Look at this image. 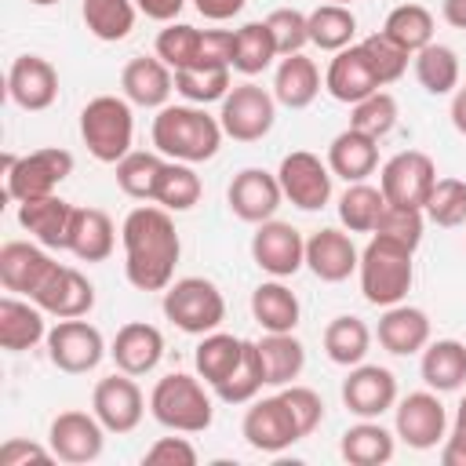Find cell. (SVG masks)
<instances>
[{
    "instance_id": "cell-38",
    "label": "cell",
    "mask_w": 466,
    "mask_h": 466,
    "mask_svg": "<svg viewBox=\"0 0 466 466\" xmlns=\"http://www.w3.org/2000/svg\"><path fill=\"white\" fill-rule=\"evenodd\" d=\"M273 58H280L277 40L262 22H244L240 29H233V69L244 76H258L273 66Z\"/></svg>"
},
{
    "instance_id": "cell-4",
    "label": "cell",
    "mask_w": 466,
    "mask_h": 466,
    "mask_svg": "<svg viewBox=\"0 0 466 466\" xmlns=\"http://www.w3.org/2000/svg\"><path fill=\"white\" fill-rule=\"evenodd\" d=\"M149 415L171 433H204L215 419V408H211V397H208L200 375L171 371V375L157 379V386L149 393Z\"/></svg>"
},
{
    "instance_id": "cell-50",
    "label": "cell",
    "mask_w": 466,
    "mask_h": 466,
    "mask_svg": "<svg viewBox=\"0 0 466 466\" xmlns=\"http://www.w3.org/2000/svg\"><path fill=\"white\" fill-rule=\"evenodd\" d=\"M422 211H426L430 222H437L444 229L466 226V182L462 178H437Z\"/></svg>"
},
{
    "instance_id": "cell-8",
    "label": "cell",
    "mask_w": 466,
    "mask_h": 466,
    "mask_svg": "<svg viewBox=\"0 0 466 466\" xmlns=\"http://www.w3.org/2000/svg\"><path fill=\"white\" fill-rule=\"evenodd\" d=\"M273 120H277V98L273 91L244 80V84H233L229 95L222 98V109H218V124L222 131L233 138V142H258L273 131Z\"/></svg>"
},
{
    "instance_id": "cell-30",
    "label": "cell",
    "mask_w": 466,
    "mask_h": 466,
    "mask_svg": "<svg viewBox=\"0 0 466 466\" xmlns=\"http://www.w3.org/2000/svg\"><path fill=\"white\" fill-rule=\"evenodd\" d=\"M116 248V226L102 208H76L69 229V255L80 262H106Z\"/></svg>"
},
{
    "instance_id": "cell-43",
    "label": "cell",
    "mask_w": 466,
    "mask_h": 466,
    "mask_svg": "<svg viewBox=\"0 0 466 466\" xmlns=\"http://www.w3.org/2000/svg\"><path fill=\"white\" fill-rule=\"evenodd\" d=\"M204 186H200V175L193 171V164H182V160H167L164 171H160V182H157V193H153V204L167 208L171 215L178 211H189L197 208Z\"/></svg>"
},
{
    "instance_id": "cell-22",
    "label": "cell",
    "mask_w": 466,
    "mask_h": 466,
    "mask_svg": "<svg viewBox=\"0 0 466 466\" xmlns=\"http://www.w3.org/2000/svg\"><path fill=\"white\" fill-rule=\"evenodd\" d=\"M73 215L76 208L69 200H62L58 193L51 197H33L18 204V226L44 244L47 251H66L69 248V229H73Z\"/></svg>"
},
{
    "instance_id": "cell-34",
    "label": "cell",
    "mask_w": 466,
    "mask_h": 466,
    "mask_svg": "<svg viewBox=\"0 0 466 466\" xmlns=\"http://www.w3.org/2000/svg\"><path fill=\"white\" fill-rule=\"evenodd\" d=\"M339 451L353 466H382L397 451V433H390L379 419H360L342 433Z\"/></svg>"
},
{
    "instance_id": "cell-18",
    "label": "cell",
    "mask_w": 466,
    "mask_h": 466,
    "mask_svg": "<svg viewBox=\"0 0 466 466\" xmlns=\"http://www.w3.org/2000/svg\"><path fill=\"white\" fill-rule=\"evenodd\" d=\"M280 200H284L280 178L273 171H266V167H244V171H237L233 182H229V189H226L229 211L240 222H251V226L273 218L277 208H280Z\"/></svg>"
},
{
    "instance_id": "cell-48",
    "label": "cell",
    "mask_w": 466,
    "mask_h": 466,
    "mask_svg": "<svg viewBox=\"0 0 466 466\" xmlns=\"http://www.w3.org/2000/svg\"><path fill=\"white\" fill-rule=\"evenodd\" d=\"M200 40H204V29L189 25V22H167L160 33H157V58L167 62L171 69H189L200 62Z\"/></svg>"
},
{
    "instance_id": "cell-49",
    "label": "cell",
    "mask_w": 466,
    "mask_h": 466,
    "mask_svg": "<svg viewBox=\"0 0 466 466\" xmlns=\"http://www.w3.org/2000/svg\"><path fill=\"white\" fill-rule=\"evenodd\" d=\"M397 116H400V109H397V98L390 91H375V95L350 106V127H357L371 138H386L397 127Z\"/></svg>"
},
{
    "instance_id": "cell-60",
    "label": "cell",
    "mask_w": 466,
    "mask_h": 466,
    "mask_svg": "<svg viewBox=\"0 0 466 466\" xmlns=\"http://www.w3.org/2000/svg\"><path fill=\"white\" fill-rule=\"evenodd\" d=\"M441 15L451 29H466V0H441Z\"/></svg>"
},
{
    "instance_id": "cell-63",
    "label": "cell",
    "mask_w": 466,
    "mask_h": 466,
    "mask_svg": "<svg viewBox=\"0 0 466 466\" xmlns=\"http://www.w3.org/2000/svg\"><path fill=\"white\" fill-rule=\"evenodd\" d=\"M324 4H346V7H350V4H353V0H324Z\"/></svg>"
},
{
    "instance_id": "cell-20",
    "label": "cell",
    "mask_w": 466,
    "mask_h": 466,
    "mask_svg": "<svg viewBox=\"0 0 466 466\" xmlns=\"http://www.w3.org/2000/svg\"><path fill=\"white\" fill-rule=\"evenodd\" d=\"M7 95L25 113L51 109L58 98V69L40 55H18L7 69Z\"/></svg>"
},
{
    "instance_id": "cell-6",
    "label": "cell",
    "mask_w": 466,
    "mask_h": 466,
    "mask_svg": "<svg viewBox=\"0 0 466 466\" xmlns=\"http://www.w3.org/2000/svg\"><path fill=\"white\" fill-rule=\"evenodd\" d=\"M160 309L186 335L218 331V324L226 320V299H222L218 284L208 280V277H178V280H171L164 288Z\"/></svg>"
},
{
    "instance_id": "cell-61",
    "label": "cell",
    "mask_w": 466,
    "mask_h": 466,
    "mask_svg": "<svg viewBox=\"0 0 466 466\" xmlns=\"http://www.w3.org/2000/svg\"><path fill=\"white\" fill-rule=\"evenodd\" d=\"M451 127L459 135H466V87H455L451 91Z\"/></svg>"
},
{
    "instance_id": "cell-51",
    "label": "cell",
    "mask_w": 466,
    "mask_h": 466,
    "mask_svg": "<svg viewBox=\"0 0 466 466\" xmlns=\"http://www.w3.org/2000/svg\"><path fill=\"white\" fill-rule=\"evenodd\" d=\"M360 47H364V55H368V62H371V69H375V76H379L382 87L393 84V80H400L404 69H408V58H415V55H408L397 40H390L382 29L371 33V36H364Z\"/></svg>"
},
{
    "instance_id": "cell-55",
    "label": "cell",
    "mask_w": 466,
    "mask_h": 466,
    "mask_svg": "<svg viewBox=\"0 0 466 466\" xmlns=\"http://www.w3.org/2000/svg\"><path fill=\"white\" fill-rule=\"evenodd\" d=\"M146 466H197V448L186 437H160L142 455Z\"/></svg>"
},
{
    "instance_id": "cell-23",
    "label": "cell",
    "mask_w": 466,
    "mask_h": 466,
    "mask_svg": "<svg viewBox=\"0 0 466 466\" xmlns=\"http://www.w3.org/2000/svg\"><path fill=\"white\" fill-rule=\"evenodd\" d=\"M379 87H382V84H379V76H375V69H371V62H368V55H364L360 44H350V47L335 51V58L328 62L324 91H328L335 102L353 106V102L375 95Z\"/></svg>"
},
{
    "instance_id": "cell-17",
    "label": "cell",
    "mask_w": 466,
    "mask_h": 466,
    "mask_svg": "<svg viewBox=\"0 0 466 466\" xmlns=\"http://www.w3.org/2000/svg\"><path fill=\"white\" fill-rule=\"evenodd\" d=\"M342 404L357 419H379L397 404V379L382 364H353L342 379Z\"/></svg>"
},
{
    "instance_id": "cell-40",
    "label": "cell",
    "mask_w": 466,
    "mask_h": 466,
    "mask_svg": "<svg viewBox=\"0 0 466 466\" xmlns=\"http://www.w3.org/2000/svg\"><path fill=\"white\" fill-rule=\"evenodd\" d=\"M167 157L164 153H149V149H131L124 160H116V186L124 197L131 200H153L157 193V182H160V171H164Z\"/></svg>"
},
{
    "instance_id": "cell-54",
    "label": "cell",
    "mask_w": 466,
    "mask_h": 466,
    "mask_svg": "<svg viewBox=\"0 0 466 466\" xmlns=\"http://www.w3.org/2000/svg\"><path fill=\"white\" fill-rule=\"evenodd\" d=\"M280 397H284V404L291 408V415H295V422H299L302 437H309V433L324 422V400H320V393H317V390L288 382V386H280Z\"/></svg>"
},
{
    "instance_id": "cell-57",
    "label": "cell",
    "mask_w": 466,
    "mask_h": 466,
    "mask_svg": "<svg viewBox=\"0 0 466 466\" xmlns=\"http://www.w3.org/2000/svg\"><path fill=\"white\" fill-rule=\"evenodd\" d=\"M441 462L444 466H466V393L455 408V422H451V433L444 437L441 444Z\"/></svg>"
},
{
    "instance_id": "cell-58",
    "label": "cell",
    "mask_w": 466,
    "mask_h": 466,
    "mask_svg": "<svg viewBox=\"0 0 466 466\" xmlns=\"http://www.w3.org/2000/svg\"><path fill=\"white\" fill-rule=\"evenodd\" d=\"M135 7H138V15H146V18L167 25V22L178 18V11L186 7V0H135Z\"/></svg>"
},
{
    "instance_id": "cell-12",
    "label": "cell",
    "mask_w": 466,
    "mask_h": 466,
    "mask_svg": "<svg viewBox=\"0 0 466 466\" xmlns=\"http://www.w3.org/2000/svg\"><path fill=\"white\" fill-rule=\"evenodd\" d=\"M240 433H244L248 448H255L262 455H280L284 448L302 441V430H299V422H295V415L280 393L255 397L240 419Z\"/></svg>"
},
{
    "instance_id": "cell-19",
    "label": "cell",
    "mask_w": 466,
    "mask_h": 466,
    "mask_svg": "<svg viewBox=\"0 0 466 466\" xmlns=\"http://www.w3.org/2000/svg\"><path fill=\"white\" fill-rule=\"evenodd\" d=\"M33 302L47 313V317H87L95 309V284L73 269V266H62L55 262V269L47 273V280L33 291Z\"/></svg>"
},
{
    "instance_id": "cell-13",
    "label": "cell",
    "mask_w": 466,
    "mask_h": 466,
    "mask_svg": "<svg viewBox=\"0 0 466 466\" xmlns=\"http://www.w3.org/2000/svg\"><path fill=\"white\" fill-rule=\"evenodd\" d=\"M106 426L98 422L95 411H58L47 426V444L55 451L58 462H69V466H87L102 455L106 448Z\"/></svg>"
},
{
    "instance_id": "cell-59",
    "label": "cell",
    "mask_w": 466,
    "mask_h": 466,
    "mask_svg": "<svg viewBox=\"0 0 466 466\" xmlns=\"http://www.w3.org/2000/svg\"><path fill=\"white\" fill-rule=\"evenodd\" d=\"M248 0H193V7L208 18V22H229L233 15L244 11Z\"/></svg>"
},
{
    "instance_id": "cell-11",
    "label": "cell",
    "mask_w": 466,
    "mask_h": 466,
    "mask_svg": "<svg viewBox=\"0 0 466 466\" xmlns=\"http://www.w3.org/2000/svg\"><path fill=\"white\" fill-rule=\"evenodd\" d=\"M106 339L95 324H87L84 317H66L55 328H47V357L58 371L66 375H87L102 364L106 357Z\"/></svg>"
},
{
    "instance_id": "cell-26",
    "label": "cell",
    "mask_w": 466,
    "mask_h": 466,
    "mask_svg": "<svg viewBox=\"0 0 466 466\" xmlns=\"http://www.w3.org/2000/svg\"><path fill=\"white\" fill-rule=\"evenodd\" d=\"M109 357L116 364V371H127V375H149L160 357H164V335L157 324H146V320H127L116 335H113V346H109Z\"/></svg>"
},
{
    "instance_id": "cell-37",
    "label": "cell",
    "mask_w": 466,
    "mask_h": 466,
    "mask_svg": "<svg viewBox=\"0 0 466 466\" xmlns=\"http://www.w3.org/2000/svg\"><path fill=\"white\" fill-rule=\"evenodd\" d=\"M320 342H324V353H328L331 364L353 368V364H360V360L368 357V350H371V328H368L360 317L342 313V317L328 320Z\"/></svg>"
},
{
    "instance_id": "cell-14",
    "label": "cell",
    "mask_w": 466,
    "mask_h": 466,
    "mask_svg": "<svg viewBox=\"0 0 466 466\" xmlns=\"http://www.w3.org/2000/svg\"><path fill=\"white\" fill-rule=\"evenodd\" d=\"M277 178H280L284 200H291L299 211H320L331 200V178L335 175H331L328 160H320L309 149L288 153L277 167Z\"/></svg>"
},
{
    "instance_id": "cell-31",
    "label": "cell",
    "mask_w": 466,
    "mask_h": 466,
    "mask_svg": "<svg viewBox=\"0 0 466 466\" xmlns=\"http://www.w3.org/2000/svg\"><path fill=\"white\" fill-rule=\"evenodd\" d=\"M419 375L430 390L437 393H455L466 386V342L459 339H437L426 342L422 360H419Z\"/></svg>"
},
{
    "instance_id": "cell-27",
    "label": "cell",
    "mask_w": 466,
    "mask_h": 466,
    "mask_svg": "<svg viewBox=\"0 0 466 466\" xmlns=\"http://www.w3.org/2000/svg\"><path fill=\"white\" fill-rule=\"evenodd\" d=\"M375 339H379V346H382L386 353H393V357L422 353L426 342H430V317H426V309L408 306V302L386 306V313L379 317Z\"/></svg>"
},
{
    "instance_id": "cell-56",
    "label": "cell",
    "mask_w": 466,
    "mask_h": 466,
    "mask_svg": "<svg viewBox=\"0 0 466 466\" xmlns=\"http://www.w3.org/2000/svg\"><path fill=\"white\" fill-rule=\"evenodd\" d=\"M25 462H55L51 444L44 448V444H33L22 437H7L0 448V466H25Z\"/></svg>"
},
{
    "instance_id": "cell-28",
    "label": "cell",
    "mask_w": 466,
    "mask_h": 466,
    "mask_svg": "<svg viewBox=\"0 0 466 466\" xmlns=\"http://www.w3.org/2000/svg\"><path fill=\"white\" fill-rule=\"evenodd\" d=\"M47 313L33 299L4 295L0 299V346L7 353H25L36 342H47Z\"/></svg>"
},
{
    "instance_id": "cell-24",
    "label": "cell",
    "mask_w": 466,
    "mask_h": 466,
    "mask_svg": "<svg viewBox=\"0 0 466 466\" xmlns=\"http://www.w3.org/2000/svg\"><path fill=\"white\" fill-rule=\"evenodd\" d=\"M51 269H55V258L36 240H7L0 248V284L15 295L33 299V291L47 280Z\"/></svg>"
},
{
    "instance_id": "cell-32",
    "label": "cell",
    "mask_w": 466,
    "mask_h": 466,
    "mask_svg": "<svg viewBox=\"0 0 466 466\" xmlns=\"http://www.w3.org/2000/svg\"><path fill=\"white\" fill-rule=\"evenodd\" d=\"M317 95H320V69H317V62L306 58L302 51L299 55H284L277 62V73H273V98H277V106L306 109Z\"/></svg>"
},
{
    "instance_id": "cell-44",
    "label": "cell",
    "mask_w": 466,
    "mask_h": 466,
    "mask_svg": "<svg viewBox=\"0 0 466 466\" xmlns=\"http://www.w3.org/2000/svg\"><path fill=\"white\" fill-rule=\"evenodd\" d=\"M266 386V371H262V357H258V342L244 339V357L240 364L215 386L222 404H251Z\"/></svg>"
},
{
    "instance_id": "cell-47",
    "label": "cell",
    "mask_w": 466,
    "mask_h": 466,
    "mask_svg": "<svg viewBox=\"0 0 466 466\" xmlns=\"http://www.w3.org/2000/svg\"><path fill=\"white\" fill-rule=\"evenodd\" d=\"M229 66H189V69H175V91L193 102V106H208V102H222L229 95Z\"/></svg>"
},
{
    "instance_id": "cell-42",
    "label": "cell",
    "mask_w": 466,
    "mask_h": 466,
    "mask_svg": "<svg viewBox=\"0 0 466 466\" xmlns=\"http://www.w3.org/2000/svg\"><path fill=\"white\" fill-rule=\"evenodd\" d=\"M386 208V197L379 186L368 182H346L342 197H339V222L350 233H375L379 215Z\"/></svg>"
},
{
    "instance_id": "cell-36",
    "label": "cell",
    "mask_w": 466,
    "mask_h": 466,
    "mask_svg": "<svg viewBox=\"0 0 466 466\" xmlns=\"http://www.w3.org/2000/svg\"><path fill=\"white\" fill-rule=\"evenodd\" d=\"M244 357V339L240 335H229V331H208L200 335L197 350H193V368L197 375L215 390Z\"/></svg>"
},
{
    "instance_id": "cell-41",
    "label": "cell",
    "mask_w": 466,
    "mask_h": 466,
    "mask_svg": "<svg viewBox=\"0 0 466 466\" xmlns=\"http://www.w3.org/2000/svg\"><path fill=\"white\" fill-rule=\"evenodd\" d=\"M135 15H138L135 0H84L80 4V18H84L87 33L106 44L124 40L135 29Z\"/></svg>"
},
{
    "instance_id": "cell-3",
    "label": "cell",
    "mask_w": 466,
    "mask_h": 466,
    "mask_svg": "<svg viewBox=\"0 0 466 466\" xmlns=\"http://www.w3.org/2000/svg\"><path fill=\"white\" fill-rule=\"evenodd\" d=\"M357 277H360L364 302L382 306V309L397 306V302H404V295L411 291V280H415V248H408L393 237L371 233V240L360 251Z\"/></svg>"
},
{
    "instance_id": "cell-9",
    "label": "cell",
    "mask_w": 466,
    "mask_h": 466,
    "mask_svg": "<svg viewBox=\"0 0 466 466\" xmlns=\"http://www.w3.org/2000/svg\"><path fill=\"white\" fill-rule=\"evenodd\" d=\"M433 186H437V164L422 149H400L379 171V189H382L386 204L426 208Z\"/></svg>"
},
{
    "instance_id": "cell-33",
    "label": "cell",
    "mask_w": 466,
    "mask_h": 466,
    "mask_svg": "<svg viewBox=\"0 0 466 466\" xmlns=\"http://www.w3.org/2000/svg\"><path fill=\"white\" fill-rule=\"evenodd\" d=\"M251 317L262 331H295L302 306H299L295 291L288 284H280V277H273L251 291Z\"/></svg>"
},
{
    "instance_id": "cell-16",
    "label": "cell",
    "mask_w": 466,
    "mask_h": 466,
    "mask_svg": "<svg viewBox=\"0 0 466 466\" xmlns=\"http://www.w3.org/2000/svg\"><path fill=\"white\" fill-rule=\"evenodd\" d=\"M91 411L98 415V422L109 433H131V430H138V422L146 415V397H142L135 375L113 371V375L98 379L95 382V393H91Z\"/></svg>"
},
{
    "instance_id": "cell-52",
    "label": "cell",
    "mask_w": 466,
    "mask_h": 466,
    "mask_svg": "<svg viewBox=\"0 0 466 466\" xmlns=\"http://www.w3.org/2000/svg\"><path fill=\"white\" fill-rule=\"evenodd\" d=\"M266 25H269V33H273V40H277L280 58H284V55H299V51L309 44V22H306V15L295 11V7H277V11H269V15H266Z\"/></svg>"
},
{
    "instance_id": "cell-21",
    "label": "cell",
    "mask_w": 466,
    "mask_h": 466,
    "mask_svg": "<svg viewBox=\"0 0 466 466\" xmlns=\"http://www.w3.org/2000/svg\"><path fill=\"white\" fill-rule=\"evenodd\" d=\"M360 251L350 240V229L324 226L306 237V269L324 284H342L350 273H357Z\"/></svg>"
},
{
    "instance_id": "cell-53",
    "label": "cell",
    "mask_w": 466,
    "mask_h": 466,
    "mask_svg": "<svg viewBox=\"0 0 466 466\" xmlns=\"http://www.w3.org/2000/svg\"><path fill=\"white\" fill-rule=\"evenodd\" d=\"M422 226H426V211H422V208L386 204L382 215H379L375 233L393 237V240H400V244H408V248H419V244H422Z\"/></svg>"
},
{
    "instance_id": "cell-15",
    "label": "cell",
    "mask_w": 466,
    "mask_h": 466,
    "mask_svg": "<svg viewBox=\"0 0 466 466\" xmlns=\"http://www.w3.org/2000/svg\"><path fill=\"white\" fill-rule=\"evenodd\" d=\"M251 258L269 277H295L306 266V237L280 218H266L251 233Z\"/></svg>"
},
{
    "instance_id": "cell-7",
    "label": "cell",
    "mask_w": 466,
    "mask_h": 466,
    "mask_svg": "<svg viewBox=\"0 0 466 466\" xmlns=\"http://www.w3.org/2000/svg\"><path fill=\"white\" fill-rule=\"evenodd\" d=\"M0 167H4V182H7L4 186L7 200L22 204L33 197H51L73 175V153L58 149V146H44V149H33L25 157L4 153Z\"/></svg>"
},
{
    "instance_id": "cell-35",
    "label": "cell",
    "mask_w": 466,
    "mask_h": 466,
    "mask_svg": "<svg viewBox=\"0 0 466 466\" xmlns=\"http://www.w3.org/2000/svg\"><path fill=\"white\" fill-rule=\"evenodd\" d=\"M258 357H262L266 386H288L306 368V346L295 339V331H266L258 339Z\"/></svg>"
},
{
    "instance_id": "cell-1",
    "label": "cell",
    "mask_w": 466,
    "mask_h": 466,
    "mask_svg": "<svg viewBox=\"0 0 466 466\" xmlns=\"http://www.w3.org/2000/svg\"><path fill=\"white\" fill-rule=\"evenodd\" d=\"M124 244V277L138 291H164L175 280L182 240L175 218L160 204H138L120 226Z\"/></svg>"
},
{
    "instance_id": "cell-39",
    "label": "cell",
    "mask_w": 466,
    "mask_h": 466,
    "mask_svg": "<svg viewBox=\"0 0 466 466\" xmlns=\"http://www.w3.org/2000/svg\"><path fill=\"white\" fill-rule=\"evenodd\" d=\"M306 22H309V44L331 55L350 47L357 36V15L346 4H320L306 15Z\"/></svg>"
},
{
    "instance_id": "cell-45",
    "label": "cell",
    "mask_w": 466,
    "mask_h": 466,
    "mask_svg": "<svg viewBox=\"0 0 466 466\" xmlns=\"http://www.w3.org/2000/svg\"><path fill=\"white\" fill-rule=\"evenodd\" d=\"M382 33H386L390 40H397L408 55H415V51H422L426 44H433V15H430V7H422V4H400V7H393V11L386 15Z\"/></svg>"
},
{
    "instance_id": "cell-2",
    "label": "cell",
    "mask_w": 466,
    "mask_h": 466,
    "mask_svg": "<svg viewBox=\"0 0 466 466\" xmlns=\"http://www.w3.org/2000/svg\"><path fill=\"white\" fill-rule=\"evenodd\" d=\"M153 146L157 153H164L167 160H182V164H204L218 153L222 146V124L218 116H211L204 106L182 102V106H164L153 116Z\"/></svg>"
},
{
    "instance_id": "cell-62",
    "label": "cell",
    "mask_w": 466,
    "mask_h": 466,
    "mask_svg": "<svg viewBox=\"0 0 466 466\" xmlns=\"http://www.w3.org/2000/svg\"><path fill=\"white\" fill-rule=\"evenodd\" d=\"M29 4H36V7H51V4H58V0H29Z\"/></svg>"
},
{
    "instance_id": "cell-46",
    "label": "cell",
    "mask_w": 466,
    "mask_h": 466,
    "mask_svg": "<svg viewBox=\"0 0 466 466\" xmlns=\"http://www.w3.org/2000/svg\"><path fill=\"white\" fill-rule=\"evenodd\" d=\"M415 80L430 95H451L459 87V55L448 44H426L415 51Z\"/></svg>"
},
{
    "instance_id": "cell-29",
    "label": "cell",
    "mask_w": 466,
    "mask_h": 466,
    "mask_svg": "<svg viewBox=\"0 0 466 466\" xmlns=\"http://www.w3.org/2000/svg\"><path fill=\"white\" fill-rule=\"evenodd\" d=\"M328 167H331V175H339L346 182H364L379 167V138H371L357 127L339 131L328 146Z\"/></svg>"
},
{
    "instance_id": "cell-5",
    "label": "cell",
    "mask_w": 466,
    "mask_h": 466,
    "mask_svg": "<svg viewBox=\"0 0 466 466\" xmlns=\"http://www.w3.org/2000/svg\"><path fill=\"white\" fill-rule=\"evenodd\" d=\"M80 138L98 164H116L131 153L135 116L124 95H95L80 109Z\"/></svg>"
},
{
    "instance_id": "cell-10",
    "label": "cell",
    "mask_w": 466,
    "mask_h": 466,
    "mask_svg": "<svg viewBox=\"0 0 466 466\" xmlns=\"http://www.w3.org/2000/svg\"><path fill=\"white\" fill-rule=\"evenodd\" d=\"M393 433L415 451H430L448 437V411L437 390H415L393 404Z\"/></svg>"
},
{
    "instance_id": "cell-25",
    "label": "cell",
    "mask_w": 466,
    "mask_h": 466,
    "mask_svg": "<svg viewBox=\"0 0 466 466\" xmlns=\"http://www.w3.org/2000/svg\"><path fill=\"white\" fill-rule=\"evenodd\" d=\"M120 91L131 106H142V109H164L171 91H175V69L167 62H160L157 55H142V58H131L124 69H120Z\"/></svg>"
}]
</instances>
